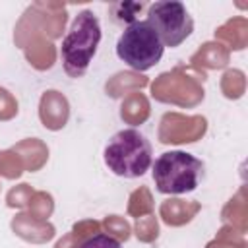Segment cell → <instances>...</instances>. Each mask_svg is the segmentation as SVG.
Instances as JSON below:
<instances>
[{"mask_svg": "<svg viewBox=\"0 0 248 248\" xmlns=\"http://www.w3.org/2000/svg\"><path fill=\"white\" fill-rule=\"evenodd\" d=\"M145 21L159 35L165 48L182 45L194 31V19L188 8L176 0H157L149 4Z\"/></svg>", "mask_w": 248, "mask_h": 248, "instance_id": "5", "label": "cell"}, {"mask_svg": "<svg viewBox=\"0 0 248 248\" xmlns=\"http://www.w3.org/2000/svg\"><path fill=\"white\" fill-rule=\"evenodd\" d=\"M79 248H122V244L114 236L105 234V232H99V234H93V236L85 238L79 244Z\"/></svg>", "mask_w": 248, "mask_h": 248, "instance_id": "6", "label": "cell"}, {"mask_svg": "<svg viewBox=\"0 0 248 248\" xmlns=\"http://www.w3.org/2000/svg\"><path fill=\"white\" fill-rule=\"evenodd\" d=\"M203 163L186 151H165L151 163V176L161 194L178 196L194 192L203 178Z\"/></svg>", "mask_w": 248, "mask_h": 248, "instance_id": "3", "label": "cell"}, {"mask_svg": "<svg viewBox=\"0 0 248 248\" xmlns=\"http://www.w3.org/2000/svg\"><path fill=\"white\" fill-rule=\"evenodd\" d=\"M99 43H101L99 17L91 10L78 12L60 45V58L64 72L70 78H81L87 72L93 56L97 54Z\"/></svg>", "mask_w": 248, "mask_h": 248, "instance_id": "1", "label": "cell"}, {"mask_svg": "<svg viewBox=\"0 0 248 248\" xmlns=\"http://www.w3.org/2000/svg\"><path fill=\"white\" fill-rule=\"evenodd\" d=\"M108 170L122 178L143 176L153 163V149L149 140L136 128H124L116 132L103 151Z\"/></svg>", "mask_w": 248, "mask_h": 248, "instance_id": "2", "label": "cell"}, {"mask_svg": "<svg viewBox=\"0 0 248 248\" xmlns=\"http://www.w3.org/2000/svg\"><path fill=\"white\" fill-rule=\"evenodd\" d=\"M165 46L145 19H136L124 27L116 41V56L132 70L147 72L163 58Z\"/></svg>", "mask_w": 248, "mask_h": 248, "instance_id": "4", "label": "cell"}]
</instances>
